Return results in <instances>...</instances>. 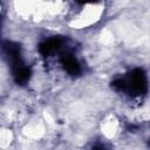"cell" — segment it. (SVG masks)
Returning <instances> with one entry per match:
<instances>
[{"instance_id":"obj_1","label":"cell","mask_w":150,"mask_h":150,"mask_svg":"<svg viewBox=\"0 0 150 150\" xmlns=\"http://www.w3.org/2000/svg\"><path fill=\"white\" fill-rule=\"evenodd\" d=\"M112 87L134 97L145 95L148 91V81L145 71L141 68H136L125 76L116 79L112 82Z\"/></svg>"},{"instance_id":"obj_2","label":"cell","mask_w":150,"mask_h":150,"mask_svg":"<svg viewBox=\"0 0 150 150\" xmlns=\"http://www.w3.org/2000/svg\"><path fill=\"white\" fill-rule=\"evenodd\" d=\"M4 50L11 62L12 67V73L14 76V80L18 84H25L29 80L30 76V69L25 64L22 57H21V52L20 47L15 42L6 41L4 43Z\"/></svg>"},{"instance_id":"obj_3","label":"cell","mask_w":150,"mask_h":150,"mask_svg":"<svg viewBox=\"0 0 150 150\" xmlns=\"http://www.w3.org/2000/svg\"><path fill=\"white\" fill-rule=\"evenodd\" d=\"M63 39L61 38H52L48 39L46 41H43L40 46H39V52L43 55V56H48L53 53H55L56 50H59L62 45H63Z\"/></svg>"},{"instance_id":"obj_4","label":"cell","mask_w":150,"mask_h":150,"mask_svg":"<svg viewBox=\"0 0 150 150\" xmlns=\"http://www.w3.org/2000/svg\"><path fill=\"white\" fill-rule=\"evenodd\" d=\"M61 63L64 68V70L70 74V75H80L82 69H81V66L79 63V61L76 60V57L71 54H66L62 56L61 59Z\"/></svg>"}]
</instances>
